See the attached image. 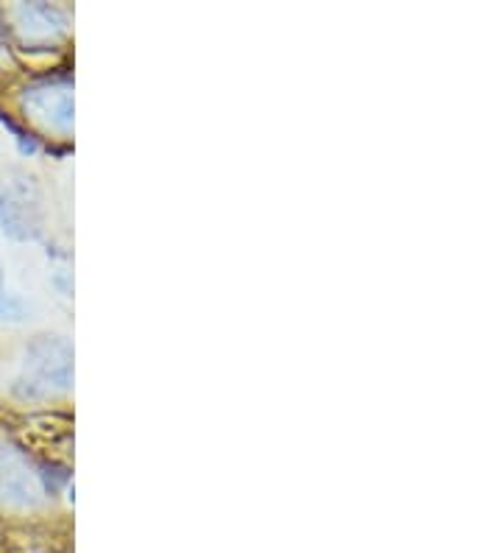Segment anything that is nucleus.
<instances>
[{
    "label": "nucleus",
    "mask_w": 502,
    "mask_h": 553,
    "mask_svg": "<svg viewBox=\"0 0 502 553\" xmlns=\"http://www.w3.org/2000/svg\"><path fill=\"white\" fill-rule=\"evenodd\" d=\"M73 389V347L62 336H36L25 347L23 369L15 380V394L40 400Z\"/></svg>",
    "instance_id": "obj_1"
},
{
    "label": "nucleus",
    "mask_w": 502,
    "mask_h": 553,
    "mask_svg": "<svg viewBox=\"0 0 502 553\" xmlns=\"http://www.w3.org/2000/svg\"><path fill=\"white\" fill-rule=\"evenodd\" d=\"M0 230L15 241H36L43 232L40 191L20 171L0 173Z\"/></svg>",
    "instance_id": "obj_2"
},
{
    "label": "nucleus",
    "mask_w": 502,
    "mask_h": 553,
    "mask_svg": "<svg viewBox=\"0 0 502 553\" xmlns=\"http://www.w3.org/2000/svg\"><path fill=\"white\" fill-rule=\"evenodd\" d=\"M23 106L31 121L67 134L73 129V82L48 79L23 90Z\"/></svg>",
    "instance_id": "obj_3"
},
{
    "label": "nucleus",
    "mask_w": 502,
    "mask_h": 553,
    "mask_svg": "<svg viewBox=\"0 0 502 553\" xmlns=\"http://www.w3.org/2000/svg\"><path fill=\"white\" fill-rule=\"evenodd\" d=\"M15 25L25 45L54 43L67 31V15L51 4H20L15 9Z\"/></svg>",
    "instance_id": "obj_4"
},
{
    "label": "nucleus",
    "mask_w": 502,
    "mask_h": 553,
    "mask_svg": "<svg viewBox=\"0 0 502 553\" xmlns=\"http://www.w3.org/2000/svg\"><path fill=\"white\" fill-rule=\"evenodd\" d=\"M34 495H36V489H34V478H31L28 467L20 461V456L12 448L0 445V498L31 503Z\"/></svg>",
    "instance_id": "obj_5"
},
{
    "label": "nucleus",
    "mask_w": 502,
    "mask_h": 553,
    "mask_svg": "<svg viewBox=\"0 0 502 553\" xmlns=\"http://www.w3.org/2000/svg\"><path fill=\"white\" fill-rule=\"evenodd\" d=\"M28 316V305L15 293L0 291V321H23Z\"/></svg>",
    "instance_id": "obj_6"
}]
</instances>
